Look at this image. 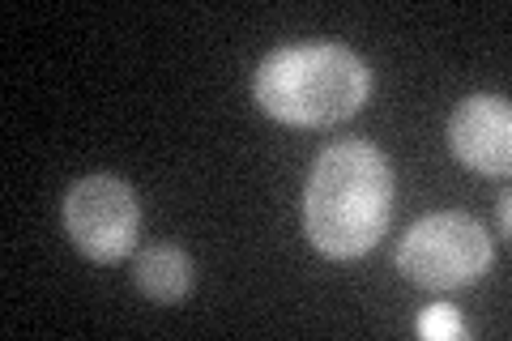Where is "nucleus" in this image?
Here are the masks:
<instances>
[{"mask_svg": "<svg viewBox=\"0 0 512 341\" xmlns=\"http://www.w3.org/2000/svg\"><path fill=\"white\" fill-rule=\"evenodd\" d=\"M133 278H137V286H141V295H146V299H154V303H180L192 290V282H197V269H192L188 252L171 248V243H158V248L137 256Z\"/></svg>", "mask_w": 512, "mask_h": 341, "instance_id": "nucleus-6", "label": "nucleus"}, {"mask_svg": "<svg viewBox=\"0 0 512 341\" xmlns=\"http://www.w3.org/2000/svg\"><path fill=\"white\" fill-rule=\"evenodd\" d=\"M512 197H508V192H504V197H500V222H504V235H508V218H512Z\"/></svg>", "mask_w": 512, "mask_h": 341, "instance_id": "nucleus-8", "label": "nucleus"}, {"mask_svg": "<svg viewBox=\"0 0 512 341\" xmlns=\"http://www.w3.org/2000/svg\"><path fill=\"white\" fill-rule=\"evenodd\" d=\"M141 226V205L133 188L116 175H86L64 197V231L73 248L99 265H116L133 252Z\"/></svg>", "mask_w": 512, "mask_h": 341, "instance_id": "nucleus-4", "label": "nucleus"}, {"mask_svg": "<svg viewBox=\"0 0 512 341\" xmlns=\"http://www.w3.org/2000/svg\"><path fill=\"white\" fill-rule=\"evenodd\" d=\"M367 64L338 43H295L261 60L252 94L265 116L291 128H329L367 103Z\"/></svg>", "mask_w": 512, "mask_h": 341, "instance_id": "nucleus-2", "label": "nucleus"}, {"mask_svg": "<svg viewBox=\"0 0 512 341\" xmlns=\"http://www.w3.org/2000/svg\"><path fill=\"white\" fill-rule=\"evenodd\" d=\"M491 265V239L470 214H427L414 222L402 248L397 273L423 290H457L474 286Z\"/></svg>", "mask_w": 512, "mask_h": 341, "instance_id": "nucleus-3", "label": "nucleus"}, {"mask_svg": "<svg viewBox=\"0 0 512 341\" xmlns=\"http://www.w3.org/2000/svg\"><path fill=\"white\" fill-rule=\"evenodd\" d=\"M448 145L461 167L478 175H508L512 167V107L500 94H474L453 120H448Z\"/></svg>", "mask_w": 512, "mask_h": 341, "instance_id": "nucleus-5", "label": "nucleus"}, {"mask_svg": "<svg viewBox=\"0 0 512 341\" xmlns=\"http://www.w3.org/2000/svg\"><path fill=\"white\" fill-rule=\"evenodd\" d=\"M414 329H419V337H427V341H461L466 337V324H461L457 307H448V303H431Z\"/></svg>", "mask_w": 512, "mask_h": 341, "instance_id": "nucleus-7", "label": "nucleus"}, {"mask_svg": "<svg viewBox=\"0 0 512 341\" xmlns=\"http://www.w3.org/2000/svg\"><path fill=\"white\" fill-rule=\"evenodd\" d=\"M393 214V171L367 141H338L316 158L303 192V226L329 261H355L384 239Z\"/></svg>", "mask_w": 512, "mask_h": 341, "instance_id": "nucleus-1", "label": "nucleus"}]
</instances>
